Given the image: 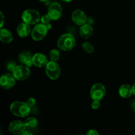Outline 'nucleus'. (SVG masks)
<instances>
[{
	"label": "nucleus",
	"mask_w": 135,
	"mask_h": 135,
	"mask_svg": "<svg viewBox=\"0 0 135 135\" xmlns=\"http://www.w3.org/2000/svg\"><path fill=\"white\" fill-rule=\"evenodd\" d=\"M22 19L23 22L28 25H35L41 19L40 15L38 11L35 9H26L22 13Z\"/></svg>",
	"instance_id": "3"
},
{
	"label": "nucleus",
	"mask_w": 135,
	"mask_h": 135,
	"mask_svg": "<svg viewBox=\"0 0 135 135\" xmlns=\"http://www.w3.org/2000/svg\"><path fill=\"white\" fill-rule=\"evenodd\" d=\"M119 94L120 96L123 98H128L131 97L133 94V88L130 85L128 84H124L122 85L119 89Z\"/></svg>",
	"instance_id": "17"
},
{
	"label": "nucleus",
	"mask_w": 135,
	"mask_h": 135,
	"mask_svg": "<svg viewBox=\"0 0 135 135\" xmlns=\"http://www.w3.org/2000/svg\"><path fill=\"white\" fill-rule=\"evenodd\" d=\"M87 135H98L99 133L96 130L94 129H90L86 133Z\"/></svg>",
	"instance_id": "25"
},
{
	"label": "nucleus",
	"mask_w": 135,
	"mask_h": 135,
	"mask_svg": "<svg viewBox=\"0 0 135 135\" xmlns=\"http://www.w3.org/2000/svg\"><path fill=\"white\" fill-rule=\"evenodd\" d=\"M62 1H65V2H70V1H71L72 0H62Z\"/></svg>",
	"instance_id": "31"
},
{
	"label": "nucleus",
	"mask_w": 135,
	"mask_h": 135,
	"mask_svg": "<svg viewBox=\"0 0 135 135\" xmlns=\"http://www.w3.org/2000/svg\"><path fill=\"white\" fill-rule=\"evenodd\" d=\"M0 15H1V25H0V28H2L3 25L4 24V19H5V18H4V15L2 13V12H1L0 13Z\"/></svg>",
	"instance_id": "26"
},
{
	"label": "nucleus",
	"mask_w": 135,
	"mask_h": 135,
	"mask_svg": "<svg viewBox=\"0 0 135 135\" xmlns=\"http://www.w3.org/2000/svg\"><path fill=\"white\" fill-rule=\"evenodd\" d=\"M16 66H17V65H16V63H15V62L9 61V63L7 64V70L9 71H11V72L13 73V71H14Z\"/></svg>",
	"instance_id": "22"
},
{
	"label": "nucleus",
	"mask_w": 135,
	"mask_h": 135,
	"mask_svg": "<svg viewBox=\"0 0 135 135\" xmlns=\"http://www.w3.org/2000/svg\"><path fill=\"white\" fill-rule=\"evenodd\" d=\"M26 104H27L30 108H32V107H33L35 105L36 100L34 98H29L27 100V101H26Z\"/></svg>",
	"instance_id": "24"
},
{
	"label": "nucleus",
	"mask_w": 135,
	"mask_h": 135,
	"mask_svg": "<svg viewBox=\"0 0 135 135\" xmlns=\"http://www.w3.org/2000/svg\"><path fill=\"white\" fill-rule=\"evenodd\" d=\"M79 32L81 37L85 39H88L93 35V28L88 24H84L80 28Z\"/></svg>",
	"instance_id": "15"
},
{
	"label": "nucleus",
	"mask_w": 135,
	"mask_h": 135,
	"mask_svg": "<svg viewBox=\"0 0 135 135\" xmlns=\"http://www.w3.org/2000/svg\"><path fill=\"white\" fill-rule=\"evenodd\" d=\"M91 106L93 109H98L100 106V100H94V101L92 102V104H91Z\"/></svg>",
	"instance_id": "23"
},
{
	"label": "nucleus",
	"mask_w": 135,
	"mask_h": 135,
	"mask_svg": "<svg viewBox=\"0 0 135 135\" xmlns=\"http://www.w3.org/2000/svg\"><path fill=\"white\" fill-rule=\"evenodd\" d=\"M76 44L75 38L71 34H64L57 40V46L63 51H70Z\"/></svg>",
	"instance_id": "2"
},
{
	"label": "nucleus",
	"mask_w": 135,
	"mask_h": 135,
	"mask_svg": "<svg viewBox=\"0 0 135 135\" xmlns=\"http://www.w3.org/2000/svg\"><path fill=\"white\" fill-rule=\"evenodd\" d=\"M17 34L21 38H25L28 36L31 32V28H30V25L26 23V22H22L19 24L17 29Z\"/></svg>",
	"instance_id": "14"
},
{
	"label": "nucleus",
	"mask_w": 135,
	"mask_h": 135,
	"mask_svg": "<svg viewBox=\"0 0 135 135\" xmlns=\"http://www.w3.org/2000/svg\"><path fill=\"white\" fill-rule=\"evenodd\" d=\"M26 129L25 123L18 120L12 121L9 125V131L14 134H21Z\"/></svg>",
	"instance_id": "10"
},
{
	"label": "nucleus",
	"mask_w": 135,
	"mask_h": 135,
	"mask_svg": "<svg viewBox=\"0 0 135 135\" xmlns=\"http://www.w3.org/2000/svg\"><path fill=\"white\" fill-rule=\"evenodd\" d=\"M13 37L12 33L7 29L1 28L0 30V40L5 44H9L13 41Z\"/></svg>",
	"instance_id": "16"
},
{
	"label": "nucleus",
	"mask_w": 135,
	"mask_h": 135,
	"mask_svg": "<svg viewBox=\"0 0 135 135\" xmlns=\"http://www.w3.org/2000/svg\"><path fill=\"white\" fill-rule=\"evenodd\" d=\"M51 17L49 16L48 14L47 15H45L42 16V17H41V22H42V23L44 24V25H47V24L50 23V22L51 21Z\"/></svg>",
	"instance_id": "21"
},
{
	"label": "nucleus",
	"mask_w": 135,
	"mask_h": 135,
	"mask_svg": "<svg viewBox=\"0 0 135 135\" xmlns=\"http://www.w3.org/2000/svg\"><path fill=\"white\" fill-rule=\"evenodd\" d=\"M72 20L76 25L82 26L86 23L87 17L85 13L80 9H76L72 14Z\"/></svg>",
	"instance_id": "11"
},
{
	"label": "nucleus",
	"mask_w": 135,
	"mask_h": 135,
	"mask_svg": "<svg viewBox=\"0 0 135 135\" xmlns=\"http://www.w3.org/2000/svg\"><path fill=\"white\" fill-rule=\"evenodd\" d=\"M83 49L84 50V51L85 52L88 53V54H91V53L93 52L94 51V47L92 46V44L91 43L88 42H85L83 44Z\"/></svg>",
	"instance_id": "20"
},
{
	"label": "nucleus",
	"mask_w": 135,
	"mask_h": 135,
	"mask_svg": "<svg viewBox=\"0 0 135 135\" xmlns=\"http://www.w3.org/2000/svg\"><path fill=\"white\" fill-rule=\"evenodd\" d=\"M13 75L17 80L23 81L28 79L30 76V71L28 67L25 65H18L16 66L14 71H13Z\"/></svg>",
	"instance_id": "6"
},
{
	"label": "nucleus",
	"mask_w": 135,
	"mask_h": 135,
	"mask_svg": "<svg viewBox=\"0 0 135 135\" xmlns=\"http://www.w3.org/2000/svg\"><path fill=\"white\" fill-rule=\"evenodd\" d=\"M132 88H133V94L135 96V83L133 84V86H132Z\"/></svg>",
	"instance_id": "29"
},
{
	"label": "nucleus",
	"mask_w": 135,
	"mask_h": 135,
	"mask_svg": "<svg viewBox=\"0 0 135 135\" xmlns=\"http://www.w3.org/2000/svg\"><path fill=\"white\" fill-rule=\"evenodd\" d=\"M131 106H132V108H133V110L135 112V101L133 102V103H132V104H131Z\"/></svg>",
	"instance_id": "28"
},
{
	"label": "nucleus",
	"mask_w": 135,
	"mask_h": 135,
	"mask_svg": "<svg viewBox=\"0 0 135 135\" xmlns=\"http://www.w3.org/2000/svg\"><path fill=\"white\" fill-rule=\"evenodd\" d=\"M21 134H22V135H32V132H30L29 131L25 130V131H24Z\"/></svg>",
	"instance_id": "27"
},
{
	"label": "nucleus",
	"mask_w": 135,
	"mask_h": 135,
	"mask_svg": "<svg viewBox=\"0 0 135 135\" xmlns=\"http://www.w3.org/2000/svg\"><path fill=\"white\" fill-rule=\"evenodd\" d=\"M15 77L13 74H3L0 79V85L3 89H10L15 84Z\"/></svg>",
	"instance_id": "9"
},
{
	"label": "nucleus",
	"mask_w": 135,
	"mask_h": 135,
	"mask_svg": "<svg viewBox=\"0 0 135 135\" xmlns=\"http://www.w3.org/2000/svg\"><path fill=\"white\" fill-rule=\"evenodd\" d=\"M25 125L28 129H34L38 125V121L34 117H28L25 121Z\"/></svg>",
	"instance_id": "18"
},
{
	"label": "nucleus",
	"mask_w": 135,
	"mask_h": 135,
	"mask_svg": "<svg viewBox=\"0 0 135 135\" xmlns=\"http://www.w3.org/2000/svg\"><path fill=\"white\" fill-rule=\"evenodd\" d=\"M62 13H63L62 7L58 3H53L49 6L47 14L51 17V20L56 21V20L59 19L61 17Z\"/></svg>",
	"instance_id": "8"
},
{
	"label": "nucleus",
	"mask_w": 135,
	"mask_h": 135,
	"mask_svg": "<svg viewBox=\"0 0 135 135\" xmlns=\"http://www.w3.org/2000/svg\"><path fill=\"white\" fill-rule=\"evenodd\" d=\"M39 1H42V2H46V1H47V0H39Z\"/></svg>",
	"instance_id": "32"
},
{
	"label": "nucleus",
	"mask_w": 135,
	"mask_h": 135,
	"mask_svg": "<svg viewBox=\"0 0 135 135\" xmlns=\"http://www.w3.org/2000/svg\"><path fill=\"white\" fill-rule=\"evenodd\" d=\"M59 57H60V53L57 50H52L50 51V60L53 61H57L59 60Z\"/></svg>",
	"instance_id": "19"
},
{
	"label": "nucleus",
	"mask_w": 135,
	"mask_h": 135,
	"mask_svg": "<svg viewBox=\"0 0 135 135\" xmlns=\"http://www.w3.org/2000/svg\"><path fill=\"white\" fill-rule=\"evenodd\" d=\"M46 73L51 80H56L60 76L61 69L56 61H49L46 65Z\"/></svg>",
	"instance_id": "4"
},
{
	"label": "nucleus",
	"mask_w": 135,
	"mask_h": 135,
	"mask_svg": "<svg viewBox=\"0 0 135 135\" xmlns=\"http://www.w3.org/2000/svg\"><path fill=\"white\" fill-rule=\"evenodd\" d=\"M30 107L23 102H14L10 105V111L14 115L19 117H25L30 113Z\"/></svg>",
	"instance_id": "1"
},
{
	"label": "nucleus",
	"mask_w": 135,
	"mask_h": 135,
	"mask_svg": "<svg viewBox=\"0 0 135 135\" xmlns=\"http://www.w3.org/2000/svg\"><path fill=\"white\" fill-rule=\"evenodd\" d=\"M18 59L21 63L26 67H32L33 64V56L29 51H23L18 56Z\"/></svg>",
	"instance_id": "13"
},
{
	"label": "nucleus",
	"mask_w": 135,
	"mask_h": 135,
	"mask_svg": "<svg viewBox=\"0 0 135 135\" xmlns=\"http://www.w3.org/2000/svg\"><path fill=\"white\" fill-rule=\"evenodd\" d=\"M105 95V88L101 83H96L92 86L90 90L91 98L96 100H102Z\"/></svg>",
	"instance_id": "7"
},
{
	"label": "nucleus",
	"mask_w": 135,
	"mask_h": 135,
	"mask_svg": "<svg viewBox=\"0 0 135 135\" xmlns=\"http://www.w3.org/2000/svg\"><path fill=\"white\" fill-rule=\"evenodd\" d=\"M46 26H47V28H48V30H50V29L51 28V25L50 23L47 24V25H46Z\"/></svg>",
	"instance_id": "30"
},
{
	"label": "nucleus",
	"mask_w": 135,
	"mask_h": 135,
	"mask_svg": "<svg viewBox=\"0 0 135 135\" xmlns=\"http://www.w3.org/2000/svg\"><path fill=\"white\" fill-rule=\"evenodd\" d=\"M48 63V59L46 55L41 53H38L33 55V64L36 67H43Z\"/></svg>",
	"instance_id": "12"
},
{
	"label": "nucleus",
	"mask_w": 135,
	"mask_h": 135,
	"mask_svg": "<svg viewBox=\"0 0 135 135\" xmlns=\"http://www.w3.org/2000/svg\"><path fill=\"white\" fill-rule=\"evenodd\" d=\"M47 26L43 23L38 24L33 28L31 32L32 38L35 41H40L45 38L47 33Z\"/></svg>",
	"instance_id": "5"
}]
</instances>
